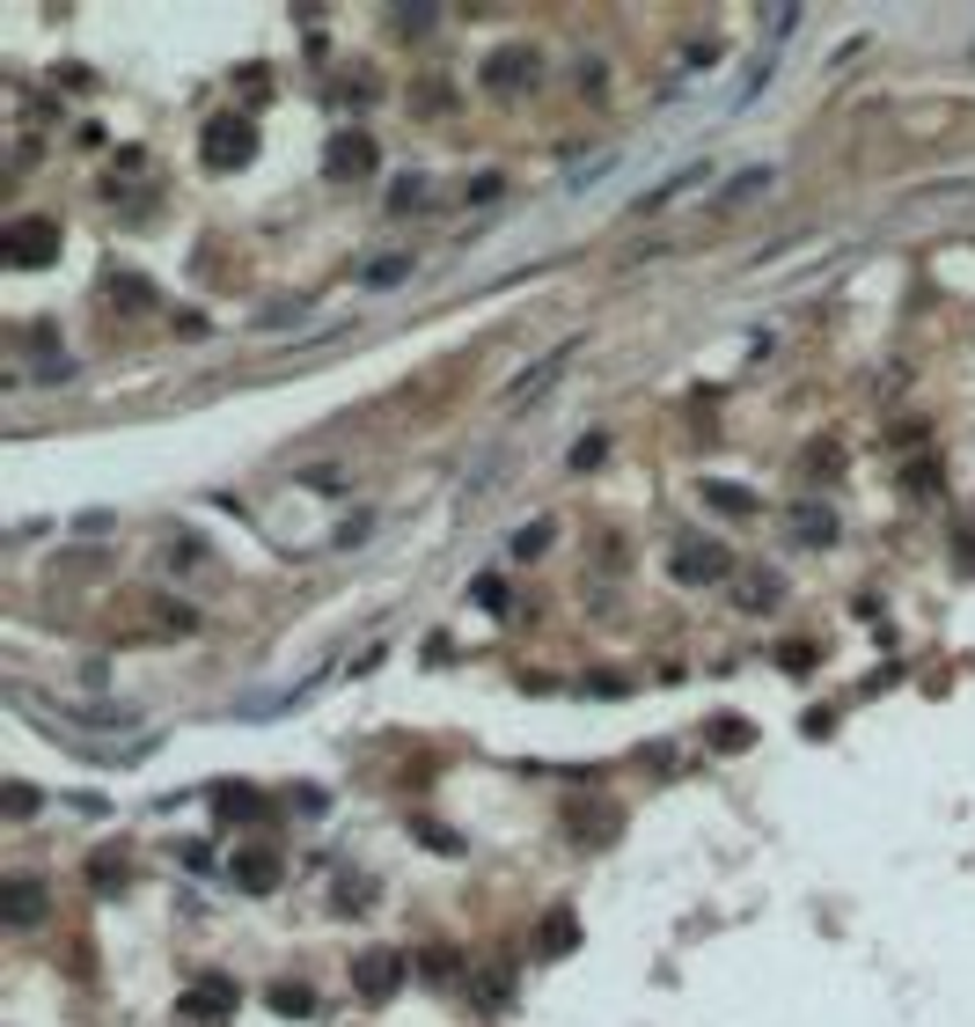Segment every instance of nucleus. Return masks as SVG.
Returning a JSON list of instances; mask_svg holds the SVG:
<instances>
[{"label": "nucleus", "instance_id": "f257e3e1", "mask_svg": "<svg viewBox=\"0 0 975 1027\" xmlns=\"http://www.w3.org/2000/svg\"><path fill=\"white\" fill-rule=\"evenodd\" d=\"M477 82H485L491 96H529V88L543 82V52H536V44H499V52H485Z\"/></svg>", "mask_w": 975, "mask_h": 1027}, {"label": "nucleus", "instance_id": "f03ea898", "mask_svg": "<svg viewBox=\"0 0 975 1027\" xmlns=\"http://www.w3.org/2000/svg\"><path fill=\"white\" fill-rule=\"evenodd\" d=\"M199 155H205V169H243L250 155H257V125H250V118H235V110H221V118L205 125Z\"/></svg>", "mask_w": 975, "mask_h": 1027}, {"label": "nucleus", "instance_id": "7ed1b4c3", "mask_svg": "<svg viewBox=\"0 0 975 1027\" xmlns=\"http://www.w3.org/2000/svg\"><path fill=\"white\" fill-rule=\"evenodd\" d=\"M0 257L15 272H38V265H52L60 257V221H22L8 243H0Z\"/></svg>", "mask_w": 975, "mask_h": 1027}, {"label": "nucleus", "instance_id": "20e7f679", "mask_svg": "<svg viewBox=\"0 0 975 1027\" xmlns=\"http://www.w3.org/2000/svg\"><path fill=\"white\" fill-rule=\"evenodd\" d=\"M668 573L682 580V587H711V580H727V573H733V558L719 551V543H697V536H690V543H675Z\"/></svg>", "mask_w": 975, "mask_h": 1027}, {"label": "nucleus", "instance_id": "39448f33", "mask_svg": "<svg viewBox=\"0 0 975 1027\" xmlns=\"http://www.w3.org/2000/svg\"><path fill=\"white\" fill-rule=\"evenodd\" d=\"M324 177L330 184H360V177H374V140L367 133H338L324 155Z\"/></svg>", "mask_w": 975, "mask_h": 1027}, {"label": "nucleus", "instance_id": "423d86ee", "mask_svg": "<svg viewBox=\"0 0 975 1027\" xmlns=\"http://www.w3.org/2000/svg\"><path fill=\"white\" fill-rule=\"evenodd\" d=\"M697 184H711V162H682L675 177H660L653 191H638V199H630V213H638V221H646V213H668V205L682 199V191H697Z\"/></svg>", "mask_w": 975, "mask_h": 1027}, {"label": "nucleus", "instance_id": "0eeeda50", "mask_svg": "<svg viewBox=\"0 0 975 1027\" xmlns=\"http://www.w3.org/2000/svg\"><path fill=\"white\" fill-rule=\"evenodd\" d=\"M565 368H572V346H550L543 360H536V368H521V374L507 382V404H513V411H521V404H536V396H543V390H550V382H558Z\"/></svg>", "mask_w": 975, "mask_h": 1027}, {"label": "nucleus", "instance_id": "6e6552de", "mask_svg": "<svg viewBox=\"0 0 975 1027\" xmlns=\"http://www.w3.org/2000/svg\"><path fill=\"white\" fill-rule=\"evenodd\" d=\"M0 918L15 924V932H30V924L44 918V881L38 874H15V881L0 888Z\"/></svg>", "mask_w": 975, "mask_h": 1027}, {"label": "nucleus", "instance_id": "1a4fd4ad", "mask_svg": "<svg viewBox=\"0 0 975 1027\" xmlns=\"http://www.w3.org/2000/svg\"><path fill=\"white\" fill-rule=\"evenodd\" d=\"M404 279H411V250H389V257L360 265V287H367V294H396Z\"/></svg>", "mask_w": 975, "mask_h": 1027}, {"label": "nucleus", "instance_id": "9d476101", "mask_svg": "<svg viewBox=\"0 0 975 1027\" xmlns=\"http://www.w3.org/2000/svg\"><path fill=\"white\" fill-rule=\"evenodd\" d=\"M396 984H404V962H396V954H360V991L367 998H389Z\"/></svg>", "mask_w": 975, "mask_h": 1027}, {"label": "nucleus", "instance_id": "9b49d317", "mask_svg": "<svg viewBox=\"0 0 975 1027\" xmlns=\"http://www.w3.org/2000/svg\"><path fill=\"white\" fill-rule=\"evenodd\" d=\"M755 191H771V169H763V162H749V169H741V177H733V184H719V199H711V213H733V205H749Z\"/></svg>", "mask_w": 975, "mask_h": 1027}, {"label": "nucleus", "instance_id": "f8f14e48", "mask_svg": "<svg viewBox=\"0 0 975 1027\" xmlns=\"http://www.w3.org/2000/svg\"><path fill=\"white\" fill-rule=\"evenodd\" d=\"M227 874H235V881H243L250 896H265V888L279 881V859H272V851H243V859L227 866Z\"/></svg>", "mask_w": 975, "mask_h": 1027}, {"label": "nucleus", "instance_id": "ddd939ff", "mask_svg": "<svg viewBox=\"0 0 975 1027\" xmlns=\"http://www.w3.org/2000/svg\"><path fill=\"white\" fill-rule=\"evenodd\" d=\"M704 507H727V514H755V493H741V485H719V477H711V485H704Z\"/></svg>", "mask_w": 975, "mask_h": 1027}, {"label": "nucleus", "instance_id": "4468645a", "mask_svg": "<svg viewBox=\"0 0 975 1027\" xmlns=\"http://www.w3.org/2000/svg\"><path fill=\"white\" fill-rule=\"evenodd\" d=\"M799 536H807V543H836V514L829 507H799Z\"/></svg>", "mask_w": 975, "mask_h": 1027}, {"label": "nucleus", "instance_id": "2eb2a0df", "mask_svg": "<svg viewBox=\"0 0 975 1027\" xmlns=\"http://www.w3.org/2000/svg\"><path fill=\"white\" fill-rule=\"evenodd\" d=\"M572 946V910H550V924H543V954H565Z\"/></svg>", "mask_w": 975, "mask_h": 1027}, {"label": "nucleus", "instance_id": "dca6fc26", "mask_svg": "<svg viewBox=\"0 0 975 1027\" xmlns=\"http://www.w3.org/2000/svg\"><path fill=\"white\" fill-rule=\"evenodd\" d=\"M272 1006H279V1013H308V1006H316V998H308L301 984H279V991H272Z\"/></svg>", "mask_w": 975, "mask_h": 1027}, {"label": "nucleus", "instance_id": "f3484780", "mask_svg": "<svg viewBox=\"0 0 975 1027\" xmlns=\"http://www.w3.org/2000/svg\"><path fill=\"white\" fill-rule=\"evenodd\" d=\"M602 448H610V441H602V433H587V441L572 448V470H587V463H602Z\"/></svg>", "mask_w": 975, "mask_h": 1027}, {"label": "nucleus", "instance_id": "a211bd4d", "mask_svg": "<svg viewBox=\"0 0 975 1027\" xmlns=\"http://www.w3.org/2000/svg\"><path fill=\"white\" fill-rule=\"evenodd\" d=\"M30 807H38V793H30V785H8V815L30 822Z\"/></svg>", "mask_w": 975, "mask_h": 1027}, {"label": "nucleus", "instance_id": "6ab92c4d", "mask_svg": "<svg viewBox=\"0 0 975 1027\" xmlns=\"http://www.w3.org/2000/svg\"><path fill=\"white\" fill-rule=\"evenodd\" d=\"M221 807H227L235 822H250V815H257V793H221Z\"/></svg>", "mask_w": 975, "mask_h": 1027}, {"label": "nucleus", "instance_id": "aec40b11", "mask_svg": "<svg viewBox=\"0 0 975 1027\" xmlns=\"http://www.w3.org/2000/svg\"><path fill=\"white\" fill-rule=\"evenodd\" d=\"M477 602H485V610H507V587H499V580L485 573V580H477Z\"/></svg>", "mask_w": 975, "mask_h": 1027}, {"label": "nucleus", "instance_id": "412c9836", "mask_svg": "<svg viewBox=\"0 0 975 1027\" xmlns=\"http://www.w3.org/2000/svg\"><path fill=\"white\" fill-rule=\"evenodd\" d=\"M543 543H550V529H521V536H513V551H521V558H536Z\"/></svg>", "mask_w": 975, "mask_h": 1027}, {"label": "nucleus", "instance_id": "4be33fe9", "mask_svg": "<svg viewBox=\"0 0 975 1027\" xmlns=\"http://www.w3.org/2000/svg\"><path fill=\"white\" fill-rule=\"evenodd\" d=\"M110 294H118L125 308H140V301H147V287H140V279H110Z\"/></svg>", "mask_w": 975, "mask_h": 1027}]
</instances>
